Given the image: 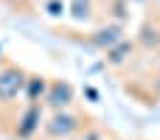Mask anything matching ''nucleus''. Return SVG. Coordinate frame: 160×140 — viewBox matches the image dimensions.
<instances>
[{"mask_svg": "<svg viewBox=\"0 0 160 140\" xmlns=\"http://www.w3.org/2000/svg\"><path fill=\"white\" fill-rule=\"evenodd\" d=\"M51 104H53V107L70 104V87H68V84H53V90H51Z\"/></svg>", "mask_w": 160, "mask_h": 140, "instance_id": "obj_2", "label": "nucleus"}, {"mask_svg": "<svg viewBox=\"0 0 160 140\" xmlns=\"http://www.w3.org/2000/svg\"><path fill=\"white\" fill-rule=\"evenodd\" d=\"M37 115H39V112H37V107H31V109H28V115H25V126H22V135H28V132L34 129V121H37Z\"/></svg>", "mask_w": 160, "mask_h": 140, "instance_id": "obj_5", "label": "nucleus"}, {"mask_svg": "<svg viewBox=\"0 0 160 140\" xmlns=\"http://www.w3.org/2000/svg\"><path fill=\"white\" fill-rule=\"evenodd\" d=\"M115 39H121V36H118V28H107V31H98V36H96V42H98V45H112Z\"/></svg>", "mask_w": 160, "mask_h": 140, "instance_id": "obj_4", "label": "nucleus"}, {"mask_svg": "<svg viewBox=\"0 0 160 140\" xmlns=\"http://www.w3.org/2000/svg\"><path fill=\"white\" fill-rule=\"evenodd\" d=\"M127 51H129V45H121V48H118V51H112V62H121V59H124V53H127Z\"/></svg>", "mask_w": 160, "mask_h": 140, "instance_id": "obj_6", "label": "nucleus"}, {"mask_svg": "<svg viewBox=\"0 0 160 140\" xmlns=\"http://www.w3.org/2000/svg\"><path fill=\"white\" fill-rule=\"evenodd\" d=\"M22 87V73L20 70H3L0 73V101H11Z\"/></svg>", "mask_w": 160, "mask_h": 140, "instance_id": "obj_1", "label": "nucleus"}, {"mask_svg": "<svg viewBox=\"0 0 160 140\" xmlns=\"http://www.w3.org/2000/svg\"><path fill=\"white\" fill-rule=\"evenodd\" d=\"M51 132H53V135H68V132H73V118H68V115H56L53 123H51Z\"/></svg>", "mask_w": 160, "mask_h": 140, "instance_id": "obj_3", "label": "nucleus"}]
</instances>
